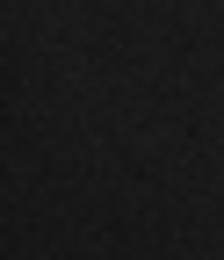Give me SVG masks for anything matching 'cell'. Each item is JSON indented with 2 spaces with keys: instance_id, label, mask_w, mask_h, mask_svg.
Here are the masks:
<instances>
[]
</instances>
